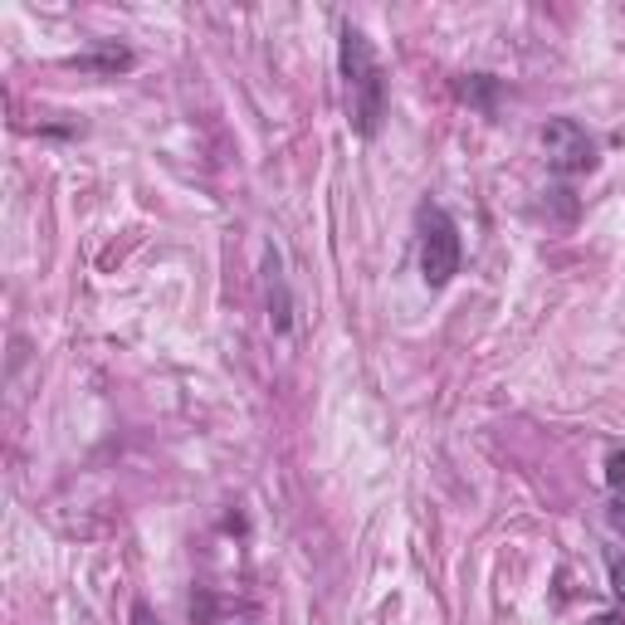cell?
Masks as SVG:
<instances>
[{
  "instance_id": "cell-1",
  "label": "cell",
  "mask_w": 625,
  "mask_h": 625,
  "mask_svg": "<svg viewBox=\"0 0 625 625\" xmlns=\"http://www.w3.org/2000/svg\"><path fill=\"white\" fill-rule=\"evenodd\" d=\"M338 69L342 88H348V123L362 143H372L387 123V69H381L372 40L357 30L352 20H342L338 30Z\"/></svg>"
},
{
  "instance_id": "cell-2",
  "label": "cell",
  "mask_w": 625,
  "mask_h": 625,
  "mask_svg": "<svg viewBox=\"0 0 625 625\" xmlns=\"http://www.w3.org/2000/svg\"><path fill=\"white\" fill-rule=\"evenodd\" d=\"M416 230H420V279H426V289H445L465 264V240H459L455 215L426 201L416 215Z\"/></svg>"
},
{
  "instance_id": "cell-3",
  "label": "cell",
  "mask_w": 625,
  "mask_h": 625,
  "mask_svg": "<svg viewBox=\"0 0 625 625\" xmlns=\"http://www.w3.org/2000/svg\"><path fill=\"white\" fill-rule=\"evenodd\" d=\"M543 152L547 167L557 176H586L596 172V137L577 118H547L543 127Z\"/></svg>"
},
{
  "instance_id": "cell-4",
  "label": "cell",
  "mask_w": 625,
  "mask_h": 625,
  "mask_svg": "<svg viewBox=\"0 0 625 625\" xmlns=\"http://www.w3.org/2000/svg\"><path fill=\"white\" fill-rule=\"evenodd\" d=\"M459 98L475 104L479 113H494L499 108V79H494V74H465V79H459Z\"/></svg>"
},
{
  "instance_id": "cell-5",
  "label": "cell",
  "mask_w": 625,
  "mask_h": 625,
  "mask_svg": "<svg viewBox=\"0 0 625 625\" xmlns=\"http://www.w3.org/2000/svg\"><path fill=\"white\" fill-rule=\"evenodd\" d=\"M274 284H270V323H274V333H289V323H293V303H289V289H284V279H279V254H274Z\"/></svg>"
},
{
  "instance_id": "cell-6",
  "label": "cell",
  "mask_w": 625,
  "mask_h": 625,
  "mask_svg": "<svg viewBox=\"0 0 625 625\" xmlns=\"http://www.w3.org/2000/svg\"><path fill=\"white\" fill-rule=\"evenodd\" d=\"M79 64H84V69H108V74H118V69H127V64H133V55H127V49H104V55H84Z\"/></svg>"
},
{
  "instance_id": "cell-7",
  "label": "cell",
  "mask_w": 625,
  "mask_h": 625,
  "mask_svg": "<svg viewBox=\"0 0 625 625\" xmlns=\"http://www.w3.org/2000/svg\"><path fill=\"white\" fill-rule=\"evenodd\" d=\"M606 572H611V592H616V602L625 606V553L621 547H606Z\"/></svg>"
},
{
  "instance_id": "cell-8",
  "label": "cell",
  "mask_w": 625,
  "mask_h": 625,
  "mask_svg": "<svg viewBox=\"0 0 625 625\" xmlns=\"http://www.w3.org/2000/svg\"><path fill=\"white\" fill-rule=\"evenodd\" d=\"M606 484H611V489H625V450H616V455H611L606 459Z\"/></svg>"
},
{
  "instance_id": "cell-9",
  "label": "cell",
  "mask_w": 625,
  "mask_h": 625,
  "mask_svg": "<svg viewBox=\"0 0 625 625\" xmlns=\"http://www.w3.org/2000/svg\"><path fill=\"white\" fill-rule=\"evenodd\" d=\"M127 621H133V625H162V616L147 602H133V616H127Z\"/></svg>"
},
{
  "instance_id": "cell-10",
  "label": "cell",
  "mask_w": 625,
  "mask_h": 625,
  "mask_svg": "<svg viewBox=\"0 0 625 625\" xmlns=\"http://www.w3.org/2000/svg\"><path fill=\"white\" fill-rule=\"evenodd\" d=\"M611 523H616V528H625V504H611Z\"/></svg>"
},
{
  "instance_id": "cell-11",
  "label": "cell",
  "mask_w": 625,
  "mask_h": 625,
  "mask_svg": "<svg viewBox=\"0 0 625 625\" xmlns=\"http://www.w3.org/2000/svg\"><path fill=\"white\" fill-rule=\"evenodd\" d=\"M596 625H621V616H602V621H596Z\"/></svg>"
},
{
  "instance_id": "cell-12",
  "label": "cell",
  "mask_w": 625,
  "mask_h": 625,
  "mask_svg": "<svg viewBox=\"0 0 625 625\" xmlns=\"http://www.w3.org/2000/svg\"><path fill=\"white\" fill-rule=\"evenodd\" d=\"M250 625H254V621H250Z\"/></svg>"
}]
</instances>
